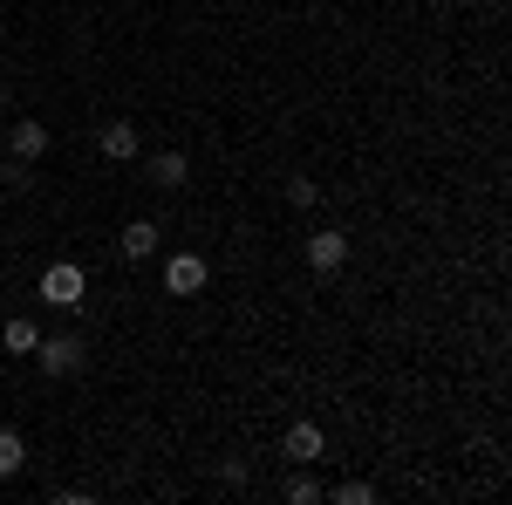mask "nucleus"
I'll return each mask as SVG.
<instances>
[{
  "label": "nucleus",
  "instance_id": "11",
  "mask_svg": "<svg viewBox=\"0 0 512 505\" xmlns=\"http://www.w3.org/2000/svg\"><path fill=\"white\" fill-rule=\"evenodd\" d=\"M21 465H28V444H21V430H0V478H14Z\"/></svg>",
  "mask_w": 512,
  "mask_h": 505
},
{
  "label": "nucleus",
  "instance_id": "2",
  "mask_svg": "<svg viewBox=\"0 0 512 505\" xmlns=\"http://www.w3.org/2000/svg\"><path fill=\"white\" fill-rule=\"evenodd\" d=\"M35 362L48 369V376H76L82 362H89V349H82V335H41Z\"/></svg>",
  "mask_w": 512,
  "mask_h": 505
},
{
  "label": "nucleus",
  "instance_id": "1",
  "mask_svg": "<svg viewBox=\"0 0 512 505\" xmlns=\"http://www.w3.org/2000/svg\"><path fill=\"white\" fill-rule=\"evenodd\" d=\"M41 301H48V308H82V301H89V273H82L76 260H55V267L41 273Z\"/></svg>",
  "mask_w": 512,
  "mask_h": 505
},
{
  "label": "nucleus",
  "instance_id": "12",
  "mask_svg": "<svg viewBox=\"0 0 512 505\" xmlns=\"http://www.w3.org/2000/svg\"><path fill=\"white\" fill-rule=\"evenodd\" d=\"M287 499H294V505H315V499H321V485L308 478V471H301V478H287Z\"/></svg>",
  "mask_w": 512,
  "mask_h": 505
},
{
  "label": "nucleus",
  "instance_id": "15",
  "mask_svg": "<svg viewBox=\"0 0 512 505\" xmlns=\"http://www.w3.org/2000/svg\"><path fill=\"white\" fill-rule=\"evenodd\" d=\"M287 198H294V205L308 212V205H315V198H321V185H308V178H294V185H287Z\"/></svg>",
  "mask_w": 512,
  "mask_h": 505
},
{
  "label": "nucleus",
  "instance_id": "4",
  "mask_svg": "<svg viewBox=\"0 0 512 505\" xmlns=\"http://www.w3.org/2000/svg\"><path fill=\"white\" fill-rule=\"evenodd\" d=\"M342 260H349V233H315L308 239V267L315 273H342Z\"/></svg>",
  "mask_w": 512,
  "mask_h": 505
},
{
  "label": "nucleus",
  "instance_id": "7",
  "mask_svg": "<svg viewBox=\"0 0 512 505\" xmlns=\"http://www.w3.org/2000/svg\"><path fill=\"white\" fill-rule=\"evenodd\" d=\"M137 151H144V137H137V123H103V157H117V164H123V157H137Z\"/></svg>",
  "mask_w": 512,
  "mask_h": 505
},
{
  "label": "nucleus",
  "instance_id": "3",
  "mask_svg": "<svg viewBox=\"0 0 512 505\" xmlns=\"http://www.w3.org/2000/svg\"><path fill=\"white\" fill-rule=\"evenodd\" d=\"M205 287V260L198 253H171L164 260V294H198Z\"/></svg>",
  "mask_w": 512,
  "mask_h": 505
},
{
  "label": "nucleus",
  "instance_id": "10",
  "mask_svg": "<svg viewBox=\"0 0 512 505\" xmlns=\"http://www.w3.org/2000/svg\"><path fill=\"white\" fill-rule=\"evenodd\" d=\"M35 342H41L35 321H7V328H0V349L7 355H35Z\"/></svg>",
  "mask_w": 512,
  "mask_h": 505
},
{
  "label": "nucleus",
  "instance_id": "13",
  "mask_svg": "<svg viewBox=\"0 0 512 505\" xmlns=\"http://www.w3.org/2000/svg\"><path fill=\"white\" fill-rule=\"evenodd\" d=\"M0 185L21 192V185H28V157H0Z\"/></svg>",
  "mask_w": 512,
  "mask_h": 505
},
{
  "label": "nucleus",
  "instance_id": "14",
  "mask_svg": "<svg viewBox=\"0 0 512 505\" xmlns=\"http://www.w3.org/2000/svg\"><path fill=\"white\" fill-rule=\"evenodd\" d=\"M335 499H342V505H369V499H376V485H362V478H349V485H335Z\"/></svg>",
  "mask_w": 512,
  "mask_h": 505
},
{
  "label": "nucleus",
  "instance_id": "5",
  "mask_svg": "<svg viewBox=\"0 0 512 505\" xmlns=\"http://www.w3.org/2000/svg\"><path fill=\"white\" fill-rule=\"evenodd\" d=\"M117 253L123 260H151V253H158V226H151V219H130L117 233Z\"/></svg>",
  "mask_w": 512,
  "mask_h": 505
},
{
  "label": "nucleus",
  "instance_id": "6",
  "mask_svg": "<svg viewBox=\"0 0 512 505\" xmlns=\"http://www.w3.org/2000/svg\"><path fill=\"white\" fill-rule=\"evenodd\" d=\"M185 178H192L185 151H158L151 157V185H158V192H185Z\"/></svg>",
  "mask_w": 512,
  "mask_h": 505
},
{
  "label": "nucleus",
  "instance_id": "8",
  "mask_svg": "<svg viewBox=\"0 0 512 505\" xmlns=\"http://www.w3.org/2000/svg\"><path fill=\"white\" fill-rule=\"evenodd\" d=\"M287 458H294V465H315V458H321V430L315 424H294V430H287Z\"/></svg>",
  "mask_w": 512,
  "mask_h": 505
},
{
  "label": "nucleus",
  "instance_id": "9",
  "mask_svg": "<svg viewBox=\"0 0 512 505\" xmlns=\"http://www.w3.org/2000/svg\"><path fill=\"white\" fill-rule=\"evenodd\" d=\"M41 151H48V130H41V123H21V130L7 137V157H41Z\"/></svg>",
  "mask_w": 512,
  "mask_h": 505
}]
</instances>
